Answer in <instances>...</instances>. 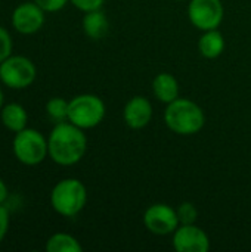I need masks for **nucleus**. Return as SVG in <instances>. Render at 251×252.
Returning <instances> with one entry per match:
<instances>
[{"instance_id": "nucleus-1", "label": "nucleus", "mask_w": 251, "mask_h": 252, "mask_svg": "<svg viewBox=\"0 0 251 252\" xmlns=\"http://www.w3.org/2000/svg\"><path fill=\"white\" fill-rule=\"evenodd\" d=\"M49 158L62 167L80 162L87 151V137L83 128L70 121L56 123L47 137Z\"/></svg>"}, {"instance_id": "nucleus-2", "label": "nucleus", "mask_w": 251, "mask_h": 252, "mask_svg": "<svg viewBox=\"0 0 251 252\" xmlns=\"http://www.w3.org/2000/svg\"><path fill=\"white\" fill-rule=\"evenodd\" d=\"M164 123L170 131L179 136H192L203 130L206 115L203 108L194 100L178 97L166 106Z\"/></svg>"}, {"instance_id": "nucleus-3", "label": "nucleus", "mask_w": 251, "mask_h": 252, "mask_svg": "<svg viewBox=\"0 0 251 252\" xmlns=\"http://www.w3.org/2000/svg\"><path fill=\"white\" fill-rule=\"evenodd\" d=\"M87 202V189L78 179L68 177L59 180L50 192V205L62 217H75Z\"/></svg>"}, {"instance_id": "nucleus-4", "label": "nucleus", "mask_w": 251, "mask_h": 252, "mask_svg": "<svg viewBox=\"0 0 251 252\" xmlns=\"http://www.w3.org/2000/svg\"><path fill=\"white\" fill-rule=\"evenodd\" d=\"M12 152L24 165L34 167L41 164L49 157L47 139L36 128H24L15 133L12 140Z\"/></svg>"}, {"instance_id": "nucleus-5", "label": "nucleus", "mask_w": 251, "mask_h": 252, "mask_svg": "<svg viewBox=\"0 0 251 252\" xmlns=\"http://www.w3.org/2000/svg\"><path fill=\"white\" fill-rule=\"evenodd\" d=\"M107 114L104 100L92 93L74 96L68 105V121L74 126L89 130L99 126Z\"/></svg>"}, {"instance_id": "nucleus-6", "label": "nucleus", "mask_w": 251, "mask_h": 252, "mask_svg": "<svg viewBox=\"0 0 251 252\" xmlns=\"http://www.w3.org/2000/svg\"><path fill=\"white\" fill-rule=\"evenodd\" d=\"M37 77L34 62L21 55H10L0 63V81L12 90H24L30 87Z\"/></svg>"}, {"instance_id": "nucleus-7", "label": "nucleus", "mask_w": 251, "mask_h": 252, "mask_svg": "<svg viewBox=\"0 0 251 252\" xmlns=\"http://www.w3.org/2000/svg\"><path fill=\"white\" fill-rule=\"evenodd\" d=\"M225 16V9L220 0H191L188 4V18L191 24L201 30H216Z\"/></svg>"}, {"instance_id": "nucleus-8", "label": "nucleus", "mask_w": 251, "mask_h": 252, "mask_svg": "<svg viewBox=\"0 0 251 252\" xmlns=\"http://www.w3.org/2000/svg\"><path fill=\"white\" fill-rule=\"evenodd\" d=\"M143 224L152 235H172L179 227L178 211L167 204H154L143 213Z\"/></svg>"}, {"instance_id": "nucleus-9", "label": "nucleus", "mask_w": 251, "mask_h": 252, "mask_svg": "<svg viewBox=\"0 0 251 252\" xmlns=\"http://www.w3.org/2000/svg\"><path fill=\"white\" fill-rule=\"evenodd\" d=\"M44 13L46 12L34 1H24L13 9L10 22L16 32L31 35L43 28L46 21Z\"/></svg>"}, {"instance_id": "nucleus-10", "label": "nucleus", "mask_w": 251, "mask_h": 252, "mask_svg": "<svg viewBox=\"0 0 251 252\" xmlns=\"http://www.w3.org/2000/svg\"><path fill=\"white\" fill-rule=\"evenodd\" d=\"M173 248L178 252H207L210 250V239L207 233L194 224H179L173 232Z\"/></svg>"}, {"instance_id": "nucleus-11", "label": "nucleus", "mask_w": 251, "mask_h": 252, "mask_svg": "<svg viewBox=\"0 0 251 252\" xmlns=\"http://www.w3.org/2000/svg\"><path fill=\"white\" fill-rule=\"evenodd\" d=\"M152 114H154L152 105L146 97L133 96L132 99L127 100V103L124 106L123 118L129 128L141 130L151 123Z\"/></svg>"}, {"instance_id": "nucleus-12", "label": "nucleus", "mask_w": 251, "mask_h": 252, "mask_svg": "<svg viewBox=\"0 0 251 252\" xmlns=\"http://www.w3.org/2000/svg\"><path fill=\"white\" fill-rule=\"evenodd\" d=\"M81 24L84 34L92 40H102L109 32V21L102 9L84 12Z\"/></svg>"}, {"instance_id": "nucleus-13", "label": "nucleus", "mask_w": 251, "mask_h": 252, "mask_svg": "<svg viewBox=\"0 0 251 252\" xmlns=\"http://www.w3.org/2000/svg\"><path fill=\"white\" fill-rule=\"evenodd\" d=\"M152 92L160 102L169 105L179 97V81L169 72H160L152 81Z\"/></svg>"}, {"instance_id": "nucleus-14", "label": "nucleus", "mask_w": 251, "mask_h": 252, "mask_svg": "<svg viewBox=\"0 0 251 252\" xmlns=\"http://www.w3.org/2000/svg\"><path fill=\"white\" fill-rule=\"evenodd\" d=\"M0 120L4 128H7L12 133H18L27 127L28 123V114L25 108L16 102L7 103L0 111Z\"/></svg>"}, {"instance_id": "nucleus-15", "label": "nucleus", "mask_w": 251, "mask_h": 252, "mask_svg": "<svg viewBox=\"0 0 251 252\" xmlns=\"http://www.w3.org/2000/svg\"><path fill=\"white\" fill-rule=\"evenodd\" d=\"M198 50L207 59L219 58L225 50V37L220 31L209 30L203 31V35L198 40Z\"/></svg>"}, {"instance_id": "nucleus-16", "label": "nucleus", "mask_w": 251, "mask_h": 252, "mask_svg": "<svg viewBox=\"0 0 251 252\" xmlns=\"http://www.w3.org/2000/svg\"><path fill=\"white\" fill-rule=\"evenodd\" d=\"M47 252H81L83 247L77 238L70 233H55L46 241Z\"/></svg>"}, {"instance_id": "nucleus-17", "label": "nucleus", "mask_w": 251, "mask_h": 252, "mask_svg": "<svg viewBox=\"0 0 251 252\" xmlns=\"http://www.w3.org/2000/svg\"><path fill=\"white\" fill-rule=\"evenodd\" d=\"M68 105L70 100H65L64 97H52L46 103V114L55 123L68 121Z\"/></svg>"}, {"instance_id": "nucleus-18", "label": "nucleus", "mask_w": 251, "mask_h": 252, "mask_svg": "<svg viewBox=\"0 0 251 252\" xmlns=\"http://www.w3.org/2000/svg\"><path fill=\"white\" fill-rule=\"evenodd\" d=\"M176 211L180 224H194L198 219V210L192 202H182Z\"/></svg>"}, {"instance_id": "nucleus-19", "label": "nucleus", "mask_w": 251, "mask_h": 252, "mask_svg": "<svg viewBox=\"0 0 251 252\" xmlns=\"http://www.w3.org/2000/svg\"><path fill=\"white\" fill-rule=\"evenodd\" d=\"M12 49H13L12 37L7 32V30L0 25V63L12 55Z\"/></svg>"}, {"instance_id": "nucleus-20", "label": "nucleus", "mask_w": 251, "mask_h": 252, "mask_svg": "<svg viewBox=\"0 0 251 252\" xmlns=\"http://www.w3.org/2000/svg\"><path fill=\"white\" fill-rule=\"evenodd\" d=\"M33 1L38 4L44 12L53 13V12H59L61 9H64L70 0H33Z\"/></svg>"}, {"instance_id": "nucleus-21", "label": "nucleus", "mask_w": 251, "mask_h": 252, "mask_svg": "<svg viewBox=\"0 0 251 252\" xmlns=\"http://www.w3.org/2000/svg\"><path fill=\"white\" fill-rule=\"evenodd\" d=\"M74 7H77L81 12H90V10H96L101 9L105 3V0H70Z\"/></svg>"}, {"instance_id": "nucleus-22", "label": "nucleus", "mask_w": 251, "mask_h": 252, "mask_svg": "<svg viewBox=\"0 0 251 252\" xmlns=\"http://www.w3.org/2000/svg\"><path fill=\"white\" fill-rule=\"evenodd\" d=\"M9 223H10L9 211L3 204H0V242L6 238L9 232Z\"/></svg>"}, {"instance_id": "nucleus-23", "label": "nucleus", "mask_w": 251, "mask_h": 252, "mask_svg": "<svg viewBox=\"0 0 251 252\" xmlns=\"http://www.w3.org/2000/svg\"><path fill=\"white\" fill-rule=\"evenodd\" d=\"M7 196H9V189L6 183L3 182V179H0V204H4Z\"/></svg>"}, {"instance_id": "nucleus-24", "label": "nucleus", "mask_w": 251, "mask_h": 252, "mask_svg": "<svg viewBox=\"0 0 251 252\" xmlns=\"http://www.w3.org/2000/svg\"><path fill=\"white\" fill-rule=\"evenodd\" d=\"M3 106H4V94H3V90L0 87V111H1Z\"/></svg>"}, {"instance_id": "nucleus-25", "label": "nucleus", "mask_w": 251, "mask_h": 252, "mask_svg": "<svg viewBox=\"0 0 251 252\" xmlns=\"http://www.w3.org/2000/svg\"><path fill=\"white\" fill-rule=\"evenodd\" d=\"M178 1H180V0H178Z\"/></svg>"}]
</instances>
